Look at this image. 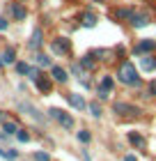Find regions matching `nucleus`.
<instances>
[{
  "label": "nucleus",
  "instance_id": "nucleus-1",
  "mask_svg": "<svg viewBox=\"0 0 156 161\" xmlns=\"http://www.w3.org/2000/svg\"><path fill=\"white\" fill-rule=\"evenodd\" d=\"M117 76H120V80H122L124 85H138L140 83V76H138L136 67H133V62H122Z\"/></svg>",
  "mask_w": 156,
  "mask_h": 161
},
{
  "label": "nucleus",
  "instance_id": "nucleus-2",
  "mask_svg": "<svg viewBox=\"0 0 156 161\" xmlns=\"http://www.w3.org/2000/svg\"><path fill=\"white\" fill-rule=\"evenodd\" d=\"M51 48H53V53H57V55H67V53L71 51V44H69V39L60 37V39H53Z\"/></svg>",
  "mask_w": 156,
  "mask_h": 161
},
{
  "label": "nucleus",
  "instance_id": "nucleus-3",
  "mask_svg": "<svg viewBox=\"0 0 156 161\" xmlns=\"http://www.w3.org/2000/svg\"><path fill=\"white\" fill-rule=\"evenodd\" d=\"M67 101H69V106H71V108H76V111H85V108H87L85 99H83V94H76V92H71L69 97H67Z\"/></svg>",
  "mask_w": 156,
  "mask_h": 161
},
{
  "label": "nucleus",
  "instance_id": "nucleus-4",
  "mask_svg": "<svg viewBox=\"0 0 156 161\" xmlns=\"http://www.w3.org/2000/svg\"><path fill=\"white\" fill-rule=\"evenodd\" d=\"M147 23H149V16H147V14H138V12L131 14V25L133 28H143Z\"/></svg>",
  "mask_w": 156,
  "mask_h": 161
},
{
  "label": "nucleus",
  "instance_id": "nucleus-5",
  "mask_svg": "<svg viewBox=\"0 0 156 161\" xmlns=\"http://www.w3.org/2000/svg\"><path fill=\"white\" fill-rule=\"evenodd\" d=\"M156 48V42L154 39H143L136 46V53H152V51Z\"/></svg>",
  "mask_w": 156,
  "mask_h": 161
},
{
  "label": "nucleus",
  "instance_id": "nucleus-6",
  "mask_svg": "<svg viewBox=\"0 0 156 161\" xmlns=\"http://www.w3.org/2000/svg\"><path fill=\"white\" fill-rule=\"evenodd\" d=\"M12 16L16 19V21H25V16H28L25 7L21 5V3H14V5H12Z\"/></svg>",
  "mask_w": 156,
  "mask_h": 161
},
{
  "label": "nucleus",
  "instance_id": "nucleus-7",
  "mask_svg": "<svg viewBox=\"0 0 156 161\" xmlns=\"http://www.w3.org/2000/svg\"><path fill=\"white\" fill-rule=\"evenodd\" d=\"M19 111H25V113L30 115V118H35L37 122H41V120H44L41 115H39V111H37L35 106H30V104H19Z\"/></svg>",
  "mask_w": 156,
  "mask_h": 161
},
{
  "label": "nucleus",
  "instance_id": "nucleus-8",
  "mask_svg": "<svg viewBox=\"0 0 156 161\" xmlns=\"http://www.w3.org/2000/svg\"><path fill=\"white\" fill-rule=\"evenodd\" d=\"M140 67H143V71H152V69H156V58H152V55H143V58H140Z\"/></svg>",
  "mask_w": 156,
  "mask_h": 161
},
{
  "label": "nucleus",
  "instance_id": "nucleus-9",
  "mask_svg": "<svg viewBox=\"0 0 156 161\" xmlns=\"http://www.w3.org/2000/svg\"><path fill=\"white\" fill-rule=\"evenodd\" d=\"M51 78L57 83H67V71L62 67H51Z\"/></svg>",
  "mask_w": 156,
  "mask_h": 161
},
{
  "label": "nucleus",
  "instance_id": "nucleus-10",
  "mask_svg": "<svg viewBox=\"0 0 156 161\" xmlns=\"http://www.w3.org/2000/svg\"><path fill=\"white\" fill-rule=\"evenodd\" d=\"M57 122H60L67 131H71V129H73V118H71L69 113H64V111H62V115H60V118H57Z\"/></svg>",
  "mask_w": 156,
  "mask_h": 161
},
{
  "label": "nucleus",
  "instance_id": "nucleus-11",
  "mask_svg": "<svg viewBox=\"0 0 156 161\" xmlns=\"http://www.w3.org/2000/svg\"><path fill=\"white\" fill-rule=\"evenodd\" d=\"M129 143L136 145V147H143V145H145V138H143V134H138V131H129Z\"/></svg>",
  "mask_w": 156,
  "mask_h": 161
},
{
  "label": "nucleus",
  "instance_id": "nucleus-12",
  "mask_svg": "<svg viewBox=\"0 0 156 161\" xmlns=\"http://www.w3.org/2000/svg\"><path fill=\"white\" fill-rule=\"evenodd\" d=\"M35 83H37V87H39V92H44V94H46V92H51V78H46V76H39V78L35 80Z\"/></svg>",
  "mask_w": 156,
  "mask_h": 161
},
{
  "label": "nucleus",
  "instance_id": "nucleus-13",
  "mask_svg": "<svg viewBox=\"0 0 156 161\" xmlns=\"http://www.w3.org/2000/svg\"><path fill=\"white\" fill-rule=\"evenodd\" d=\"M41 46V30L37 28V30L32 32V39H30V48H39Z\"/></svg>",
  "mask_w": 156,
  "mask_h": 161
},
{
  "label": "nucleus",
  "instance_id": "nucleus-14",
  "mask_svg": "<svg viewBox=\"0 0 156 161\" xmlns=\"http://www.w3.org/2000/svg\"><path fill=\"white\" fill-rule=\"evenodd\" d=\"M3 62H5V64L16 62V51H14V48H7V51H5V55H3Z\"/></svg>",
  "mask_w": 156,
  "mask_h": 161
},
{
  "label": "nucleus",
  "instance_id": "nucleus-15",
  "mask_svg": "<svg viewBox=\"0 0 156 161\" xmlns=\"http://www.w3.org/2000/svg\"><path fill=\"white\" fill-rule=\"evenodd\" d=\"M83 25H85V28L96 25V16H94V14H83Z\"/></svg>",
  "mask_w": 156,
  "mask_h": 161
},
{
  "label": "nucleus",
  "instance_id": "nucleus-16",
  "mask_svg": "<svg viewBox=\"0 0 156 161\" xmlns=\"http://www.w3.org/2000/svg\"><path fill=\"white\" fill-rule=\"evenodd\" d=\"M37 64H39V67H53V64H51V58L44 55V53L37 55Z\"/></svg>",
  "mask_w": 156,
  "mask_h": 161
},
{
  "label": "nucleus",
  "instance_id": "nucleus-17",
  "mask_svg": "<svg viewBox=\"0 0 156 161\" xmlns=\"http://www.w3.org/2000/svg\"><path fill=\"white\" fill-rule=\"evenodd\" d=\"M0 157H3V159H9V161H14V159L19 157V152H16V150H9V152H7V150H3V147H0Z\"/></svg>",
  "mask_w": 156,
  "mask_h": 161
},
{
  "label": "nucleus",
  "instance_id": "nucleus-18",
  "mask_svg": "<svg viewBox=\"0 0 156 161\" xmlns=\"http://www.w3.org/2000/svg\"><path fill=\"white\" fill-rule=\"evenodd\" d=\"M131 14H133L131 9L122 7V9H117V12H115V19H120V21H122V19H131Z\"/></svg>",
  "mask_w": 156,
  "mask_h": 161
},
{
  "label": "nucleus",
  "instance_id": "nucleus-19",
  "mask_svg": "<svg viewBox=\"0 0 156 161\" xmlns=\"http://www.w3.org/2000/svg\"><path fill=\"white\" fill-rule=\"evenodd\" d=\"M78 141H80V143H90V141H92V134H90L87 129H80V131H78Z\"/></svg>",
  "mask_w": 156,
  "mask_h": 161
},
{
  "label": "nucleus",
  "instance_id": "nucleus-20",
  "mask_svg": "<svg viewBox=\"0 0 156 161\" xmlns=\"http://www.w3.org/2000/svg\"><path fill=\"white\" fill-rule=\"evenodd\" d=\"M80 67H83V69H92V67H94V60H92V53H90V55H85V58H83V60H80Z\"/></svg>",
  "mask_w": 156,
  "mask_h": 161
},
{
  "label": "nucleus",
  "instance_id": "nucleus-21",
  "mask_svg": "<svg viewBox=\"0 0 156 161\" xmlns=\"http://www.w3.org/2000/svg\"><path fill=\"white\" fill-rule=\"evenodd\" d=\"M87 108H90V113H92V118H101V106H99V104H96V101H92V104H90V106H87Z\"/></svg>",
  "mask_w": 156,
  "mask_h": 161
},
{
  "label": "nucleus",
  "instance_id": "nucleus-22",
  "mask_svg": "<svg viewBox=\"0 0 156 161\" xmlns=\"http://www.w3.org/2000/svg\"><path fill=\"white\" fill-rule=\"evenodd\" d=\"M113 85H115L113 76H103V80H101V87H106V90H113Z\"/></svg>",
  "mask_w": 156,
  "mask_h": 161
},
{
  "label": "nucleus",
  "instance_id": "nucleus-23",
  "mask_svg": "<svg viewBox=\"0 0 156 161\" xmlns=\"http://www.w3.org/2000/svg\"><path fill=\"white\" fill-rule=\"evenodd\" d=\"M30 69L32 67H28L25 62H16V71H19V74H30Z\"/></svg>",
  "mask_w": 156,
  "mask_h": 161
},
{
  "label": "nucleus",
  "instance_id": "nucleus-24",
  "mask_svg": "<svg viewBox=\"0 0 156 161\" xmlns=\"http://www.w3.org/2000/svg\"><path fill=\"white\" fill-rule=\"evenodd\" d=\"M5 131L7 134H19V127L14 122H5Z\"/></svg>",
  "mask_w": 156,
  "mask_h": 161
},
{
  "label": "nucleus",
  "instance_id": "nucleus-25",
  "mask_svg": "<svg viewBox=\"0 0 156 161\" xmlns=\"http://www.w3.org/2000/svg\"><path fill=\"white\" fill-rule=\"evenodd\" d=\"M16 138H19L21 143H28V141H30V134H28V131H23V129H19V134H16Z\"/></svg>",
  "mask_w": 156,
  "mask_h": 161
},
{
  "label": "nucleus",
  "instance_id": "nucleus-26",
  "mask_svg": "<svg viewBox=\"0 0 156 161\" xmlns=\"http://www.w3.org/2000/svg\"><path fill=\"white\" fill-rule=\"evenodd\" d=\"M35 161H51L48 152H35Z\"/></svg>",
  "mask_w": 156,
  "mask_h": 161
},
{
  "label": "nucleus",
  "instance_id": "nucleus-27",
  "mask_svg": "<svg viewBox=\"0 0 156 161\" xmlns=\"http://www.w3.org/2000/svg\"><path fill=\"white\" fill-rule=\"evenodd\" d=\"M92 55H96V60H106L108 51H103V48H99V51H92Z\"/></svg>",
  "mask_w": 156,
  "mask_h": 161
},
{
  "label": "nucleus",
  "instance_id": "nucleus-28",
  "mask_svg": "<svg viewBox=\"0 0 156 161\" xmlns=\"http://www.w3.org/2000/svg\"><path fill=\"white\" fill-rule=\"evenodd\" d=\"M96 94H99V99H101V101H106V99H108V94H110V90H106V87H99V92H96Z\"/></svg>",
  "mask_w": 156,
  "mask_h": 161
},
{
  "label": "nucleus",
  "instance_id": "nucleus-29",
  "mask_svg": "<svg viewBox=\"0 0 156 161\" xmlns=\"http://www.w3.org/2000/svg\"><path fill=\"white\" fill-rule=\"evenodd\" d=\"M48 115H51V118H60V115H62V111H60V108H51V111H48Z\"/></svg>",
  "mask_w": 156,
  "mask_h": 161
},
{
  "label": "nucleus",
  "instance_id": "nucleus-30",
  "mask_svg": "<svg viewBox=\"0 0 156 161\" xmlns=\"http://www.w3.org/2000/svg\"><path fill=\"white\" fill-rule=\"evenodd\" d=\"M149 94H152V97H156V80H152V85H149Z\"/></svg>",
  "mask_w": 156,
  "mask_h": 161
},
{
  "label": "nucleus",
  "instance_id": "nucleus-31",
  "mask_svg": "<svg viewBox=\"0 0 156 161\" xmlns=\"http://www.w3.org/2000/svg\"><path fill=\"white\" fill-rule=\"evenodd\" d=\"M71 71H73V74H78V76L83 74V69H80V64H73V67H71Z\"/></svg>",
  "mask_w": 156,
  "mask_h": 161
},
{
  "label": "nucleus",
  "instance_id": "nucleus-32",
  "mask_svg": "<svg viewBox=\"0 0 156 161\" xmlns=\"http://www.w3.org/2000/svg\"><path fill=\"white\" fill-rule=\"evenodd\" d=\"M0 30H7V21L3 16H0Z\"/></svg>",
  "mask_w": 156,
  "mask_h": 161
},
{
  "label": "nucleus",
  "instance_id": "nucleus-33",
  "mask_svg": "<svg viewBox=\"0 0 156 161\" xmlns=\"http://www.w3.org/2000/svg\"><path fill=\"white\" fill-rule=\"evenodd\" d=\"M124 161H138V159H136V154H126Z\"/></svg>",
  "mask_w": 156,
  "mask_h": 161
},
{
  "label": "nucleus",
  "instance_id": "nucleus-34",
  "mask_svg": "<svg viewBox=\"0 0 156 161\" xmlns=\"http://www.w3.org/2000/svg\"><path fill=\"white\" fill-rule=\"evenodd\" d=\"M0 122H3V111H0Z\"/></svg>",
  "mask_w": 156,
  "mask_h": 161
},
{
  "label": "nucleus",
  "instance_id": "nucleus-35",
  "mask_svg": "<svg viewBox=\"0 0 156 161\" xmlns=\"http://www.w3.org/2000/svg\"><path fill=\"white\" fill-rule=\"evenodd\" d=\"M94 3H103V0H94Z\"/></svg>",
  "mask_w": 156,
  "mask_h": 161
}]
</instances>
